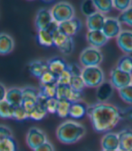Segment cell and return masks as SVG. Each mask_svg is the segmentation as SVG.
Returning <instances> with one entry per match:
<instances>
[{
  "label": "cell",
  "instance_id": "6",
  "mask_svg": "<svg viewBox=\"0 0 132 151\" xmlns=\"http://www.w3.org/2000/svg\"><path fill=\"white\" fill-rule=\"evenodd\" d=\"M55 46L57 47L62 53L70 54L73 51L74 43L72 36H68L62 33L59 29L52 33Z\"/></svg>",
  "mask_w": 132,
  "mask_h": 151
},
{
  "label": "cell",
  "instance_id": "33",
  "mask_svg": "<svg viewBox=\"0 0 132 151\" xmlns=\"http://www.w3.org/2000/svg\"><path fill=\"white\" fill-rule=\"evenodd\" d=\"M118 94L123 101L128 104H132V83L118 90Z\"/></svg>",
  "mask_w": 132,
  "mask_h": 151
},
{
  "label": "cell",
  "instance_id": "22",
  "mask_svg": "<svg viewBox=\"0 0 132 151\" xmlns=\"http://www.w3.org/2000/svg\"><path fill=\"white\" fill-rule=\"evenodd\" d=\"M15 47L14 39L11 37V35L2 33L0 34V54L1 55H6V54L10 53Z\"/></svg>",
  "mask_w": 132,
  "mask_h": 151
},
{
  "label": "cell",
  "instance_id": "48",
  "mask_svg": "<svg viewBox=\"0 0 132 151\" xmlns=\"http://www.w3.org/2000/svg\"><path fill=\"white\" fill-rule=\"evenodd\" d=\"M118 151H121V150H118Z\"/></svg>",
  "mask_w": 132,
  "mask_h": 151
},
{
  "label": "cell",
  "instance_id": "39",
  "mask_svg": "<svg viewBox=\"0 0 132 151\" xmlns=\"http://www.w3.org/2000/svg\"><path fill=\"white\" fill-rule=\"evenodd\" d=\"M58 99L57 98H51L47 99L45 103V109L48 113L56 114L57 112V107H58Z\"/></svg>",
  "mask_w": 132,
  "mask_h": 151
},
{
  "label": "cell",
  "instance_id": "41",
  "mask_svg": "<svg viewBox=\"0 0 132 151\" xmlns=\"http://www.w3.org/2000/svg\"><path fill=\"white\" fill-rule=\"evenodd\" d=\"M82 99H83V93H82V91H75V90L72 89L68 101L71 103H76V102L82 101Z\"/></svg>",
  "mask_w": 132,
  "mask_h": 151
},
{
  "label": "cell",
  "instance_id": "42",
  "mask_svg": "<svg viewBox=\"0 0 132 151\" xmlns=\"http://www.w3.org/2000/svg\"><path fill=\"white\" fill-rule=\"evenodd\" d=\"M67 70L71 73L72 76H82V69L77 63H69Z\"/></svg>",
  "mask_w": 132,
  "mask_h": 151
},
{
  "label": "cell",
  "instance_id": "31",
  "mask_svg": "<svg viewBox=\"0 0 132 151\" xmlns=\"http://www.w3.org/2000/svg\"><path fill=\"white\" fill-rule=\"evenodd\" d=\"M72 87L70 85H61L57 84L56 98L58 100H69L70 94L72 92Z\"/></svg>",
  "mask_w": 132,
  "mask_h": 151
},
{
  "label": "cell",
  "instance_id": "37",
  "mask_svg": "<svg viewBox=\"0 0 132 151\" xmlns=\"http://www.w3.org/2000/svg\"><path fill=\"white\" fill-rule=\"evenodd\" d=\"M13 119L19 120V121L25 120V119H29V114H28L27 111H25L23 106H20V107L15 108V111H14V116H13Z\"/></svg>",
  "mask_w": 132,
  "mask_h": 151
},
{
  "label": "cell",
  "instance_id": "44",
  "mask_svg": "<svg viewBox=\"0 0 132 151\" xmlns=\"http://www.w3.org/2000/svg\"><path fill=\"white\" fill-rule=\"evenodd\" d=\"M121 119H124L132 122V106L126 108L124 109H121Z\"/></svg>",
  "mask_w": 132,
  "mask_h": 151
},
{
  "label": "cell",
  "instance_id": "9",
  "mask_svg": "<svg viewBox=\"0 0 132 151\" xmlns=\"http://www.w3.org/2000/svg\"><path fill=\"white\" fill-rule=\"evenodd\" d=\"M23 91V104L22 106L30 115L33 109L34 108L35 104L37 103L39 91L34 87L26 86L22 89Z\"/></svg>",
  "mask_w": 132,
  "mask_h": 151
},
{
  "label": "cell",
  "instance_id": "26",
  "mask_svg": "<svg viewBox=\"0 0 132 151\" xmlns=\"http://www.w3.org/2000/svg\"><path fill=\"white\" fill-rule=\"evenodd\" d=\"M15 111V107L12 106L6 100L0 101V118L13 119Z\"/></svg>",
  "mask_w": 132,
  "mask_h": 151
},
{
  "label": "cell",
  "instance_id": "23",
  "mask_svg": "<svg viewBox=\"0 0 132 151\" xmlns=\"http://www.w3.org/2000/svg\"><path fill=\"white\" fill-rule=\"evenodd\" d=\"M87 111H88V106L82 101L72 103L71 108H70L69 116L76 119H82L87 114Z\"/></svg>",
  "mask_w": 132,
  "mask_h": 151
},
{
  "label": "cell",
  "instance_id": "8",
  "mask_svg": "<svg viewBox=\"0 0 132 151\" xmlns=\"http://www.w3.org/2000/svg\"><path fill=\"white\" fill-rule=\"evenodd\" d=\"M110 83L114 88L121 90L132 83V74L122 72L115 67L110 72Z\"/></svg>",
  "mask_w": 132,
  "mask_h": 151
},
{
  "label": "cell",
  "instance_id": "46",
  "mask_svg": "<svg viewBox=\"0 0 132 151\" xmlns=\"http://www.w3.org/2000/svg\"><path fill=\"white\" fill-rule=\"evenodd\" d=\"M6 91H7V90H6V86L3 83H1V82H0V101L6 100Z\"/></svg>",
  "mask_w": 132,
  "mask_h": 151
},
{
  "label": "cell",
  "instance_id": "3",
  "mask_svg": "<svg viewBox=\"0 0 132 151\" xmlns=\"http://www.w3.org/2000/svg\"><path fill=\"white\" fill-rule=\"evenodd\" d=\"M82 77L87 87L98 88L105 81V74L99 66L85 67L82 69Z\"/></svg>",
  "mask_w": 132,
  "mask_h": 151
},
{
  "label": "cell",
  "instance_id": "30",
  "mask_svg": "<svg viewBox=\"0 0 132 151\" xmlns=\"http://www.w3.org/2000/svg\"><path fill=\"white\" fill-rule=\"evenodd\" d=\"M18 147L14 137L6 139L0 142V151H17Z\"/></svg>",
  "mask_w": 132,
  "mask_h": 151
},
{
  "label": "cell",
  "instance_id": "36",
  "mask_svg": "<svg viewBox=\"0 0 132 151\" xmlns=\"http://www.w3.org/2000/svg\"><path fill=\"white\" fill-rule=\"evenodd\" d=\"M41 84L48 85V84H57V77L52 74L51 72H46L43 76L40 78Z\"/></svg>",
  "mask_w": 132,
  "mask_h": 151
},
{
  "label": "cell",
  "instance_id": "11",
  "mask_svg": "<svg viewBox=\"0 0 132 151\" xmlns=\"http://www.w3.org/2000/svg\"><path fill=\"white\" fill-rule=\"evenodd\" d=\"M52 22H54V19L52 17L51 10L42 8L37 12L35 17V26L38 31L47 29Z\"/></svg>",
  "mask_w": 132,
  "mask_h": 151
},
{
  "label": "cell",
  "instance_id": "13",
  "mask_svg": "<svg viewBox=\"0 0 132 151\" xmlns=\"http://www.w3.org/2000/svg\"><path fill=\"white\" fill-rule=\"evenodd\" d=\"M117 45L123 52L128 55L132 54V31L122 30L117 37Z\"/></svg>",
  "mask_w": 132,
  "mask_h": 151
},
{
  "label": "cell",
  "instance_id": "45",
  "mask_svg": "<svg viewBox=\"0 0 132 151\" xmlns=\"http://www.w3.org/2000/svg\"><path fill=\"white\" fill-rule=\"evenodd\" d=\"M34 151H55V147L52 146V144L51 142L47 141L46 143H44V145L37 147Z\"/></svg>",
  "mask_w": 132,
  "mask_h": 151
},
{
  "label": "cell",
  "instance_id": "38",
  "mask_svg": "<svg viewBox=\"0 0 132 151\" xmlns=\"http://www.w3.org/2000/svg\"><path fill=\"white\" fill-rule=\"evenodd\" d=\"M131 6H132V1H130V0H115V1H113L114 8L121 11V13L126 11Z\"/></svg>",
  "mask_w": 132,
  "mask_h": 151
},
{
  "label": "cell",
  "instance_id": "7",
  "mask_svg": "<svg viewBox=\"0 0 132 151\" xmlns=\"http://www.w3.org/2000/svg\"><path fill=\"white\" fill-rule=\"evenodd\" d=\"M46 142L47 137L45 133L38 128H31L26 134V144L33 150L36 149Z\"/></svg>",
  "mask_w": 132,
  "mask_h": 151
},
{
  "label": "cell",
  "instance_id": "17",
  "mask_svg": "<svg viewBox=\"0 0 132 151\" xmlns=\"http://www.w3.org/2000/svg\"><path fill=\"white\" fill-rule=\"evenodd\" d=\"M114 87L110 83V81H104L102 84H100L96 91V97L97 100L101 102L105 103V101H109L113 95Z\"/></svg>",
  "mask_w": 132,
  "mask_h": 151
},
{
  "label": "cell",
  "instance_id": "14",
  "mask_svg": "<svg viewBox=\"0 0 132 151\" xmlns=\"http://www.w3.org/2000/svg\"><path fill=\"white\" fill-rule=\"evenodd\" d=\"M86 39L91 47L98 49L104 46L109 41V38L104 35L102 31H88Z\"/></svg>",
  "mask_w": 132,
  "mask_h": 151
},
{
  "label": "cell",
  "instance_id": "35",
  "mask_svg": "<svg viewBox=\"0 0 132 151\" xmlns=\"http://www.w3.org/2000/svg\"><path fill=\"white\" fill-rule=\"evenodd\" d=\"M118 20L121 24H125L132 27V6L126 11L122 12L118 17Z\"/></svg>",
  "mask_w": 132,
  "mask_h": 151
},
{
  "label": "cell",
  "instance_id": "10",
  "mask_svg": "<svg viewBox=\"0 0 132 151\" xmlns=\"http://www.w3.org/2000/svg\"><path fill=\"white\" fill-rule=\"evenodd\" d=\"M101 31L109 39L115 38V37L117 38L118 36V35L122 32L121 24L118 20V18L106 17V20H105L103 28Z\"/></svg>",
  "mask_w": 132,
  "mask_h": 151
},
{
  "label": "cell",
  "instance_id": "15",
  "mask_svg": "<svg viewBox=\"0 0 132 151\" xmlns=\"http://www.w3.org/2000/svg\"><path fill=\"white\" fill-rule=\"evenodd\" d=\"M101 147L103 150H111V151H118L120 148V140L117 133L109 132L105 134L100 141Z\"/></svg>",
  "mask_w": 132,
  "mask_h": 151
},
{
  "label": "cell",
  "instance_id": "29",
  "mask_svg": "<svg viewBox=\"0 0 132 151\" xmlns=\"http://www.w3.org/2000/svg\"><path fill=\"white\" fill-rule=\"evenodd\" d=\"M94 5L96 6V9L98 12L101 13V14H108L110 13L113 6V1L111 0H104V1H100V0H95L94 1Z\"/></svg>",
  "mask_w": 132,
  "mask_h": 151
},
{
  "label": "cell",
  "instance_id": "18",
  "mask_svg": "<svg viewBox=\"0 0 132 151\" xmlns=\"http://www.w3.org/2000/svg\"><path fill=\"white\" fill-rule=\"evenodd\" d=\"M121 151H132V129H124L118 133Z\"/></svg>",
  "mask_w": 132,
  "mask_h": 151
},
{
  "label": "cell",
  "instance_id": "16",
  "mask_svg": "<svg viewBox=\"0 0 132 151\" xmlns=\"http://www.w3.org/2000/svg\"><path fill=\"white\" fill-rule=\"evenodd\" d=\"M105 20H106V17L100 12L88 17L86 19V24L89 31H101Z\"/></svg>",
  "mask_w": 132,
  "mask_h": 151
},
{
  "label": "cell",
  "instance_id": "43",
  "mask_svg": "<svg viewBox=\"0 0 132 151\" xmlns=\"http://www.w3.org/2000/svg\"><path fill=\"white\" fill-rule=\"evenodd\" d=\"M11 137H13L12 130L6 126L0 125V142L5 140L6 139L11 138Z\"/></svg>",
  "mask_w": 132,
  "mask_h": 151
},
{
  "label": "cell",
  "instance_id": "25",
  "mask_svg": "<svg viewBox=\"0 0 132 151\" xmlns=\"http://www.w3.org/2000/svg\"><path fill=\"white\" fill-rule=\"evenodd\" d=\"M117 68L122 72L132 74V56L128 54L122 56L117 63Z\"/></svg>",
  "mask_w": 132,
  "mask_h": 151
},
{
  "label": "cell",
  "instance_id": "24",
  "mask_svg": "<svg viewBox=\"0 0 132 151\" xmlns=\"http://www.w3.org/2000/svg\"><path fill=\"white\" fill-rule=\"evenodd\" d=\"M37 41H38L39 45H42V46H45V47L55 46L52 34L50 31H48L47 29H45V30H39L38 31Z\"/></svg>",
  "mask_w": 132,
  "mask_h": 151
},
{
  "label": "cell",
  "instance_id": "4",
  "mask_svg": "<svg viewBox=\"0 0 132 151\" xmlns=\"http://www.w3.org/2000/svg\"><path fill=\"white\" fill-rule=\"evenodd\" d=\"M52 17L54 21L58 24L68 21L74 17V8L67 2H59L55 4L51 9Z\"/></svg>",
  "mask_w": 132,
  "mask_h": 151
},
{
  "label": "cell",
  "instance_id": "1",
  "mask_svg": "<svg viewBox=\"0 0 132 151\" xmlns=\"http://www.w3.org/2000/svg\"><path fill=\"white\" fill-rule=\"evenodd\" d=\"M87 114L97 132H108L121 119V109L110 103H96L88 107Z\"/></svg>",
  "mask_w": 132,
  "mask_h": 151
},
{
  "label": "cell",
  "instance_id": "2",
  "mask_svg": "<svg viewBox=\"0 0 132 151\" xmlns=\"http://www.w3.org/2000/svg\"><path fill=\"white\" fill-rule=\"evenodd\" d=\"M86 133L85 127L74 120H66L56 129V137L63 144H73L80 140Z\"/></svg>",
  "mask_w": 132,
  "mask_h": 151
},
{
  "label": "cell",
  "instance_id": "32",
  "mask_svg": "<svg viewBox=\"0 0 132 151\" xmlns=\"http://www.w3.org/2000/svg\"><path fill=\"white\" fill-rule=\"evenodd\" d=\"M81 10L83 15L87 17L98 12L94 5V1H90V0H87V1H83L82 3Z\"/></svg>",
  "mask_w": 132,
  "mask_h": 151
},
{
  "label": "cell",
  "instance_id": "21",
  "mask_svg": "<svg viewBox=\"0 0 132 151\" xmlns=\"http://www.w3.org/2000/svg\"><path fill=\"white\" fill-rule=\"evenodd\" d=\"M28 70L33 76L39 79L43 76V74H44L46 72L49 71L47 62L42 60H36L28 64Z\"/></svg>",
  "mask_w": 132,
  "mask_h": 151
},
{
  "label": "cell",
  "instance_id": "19",
  "mask_svg": "<svg viewBox=\"0 0 132 151\" xmlns=\"http://www.w3.org/2000/svg\"><path fill=\"white\" fill-rule=\"evenodd\" d=\"M47 64L49 72L55 74L56 77H58L65 70H67L68 66V63H66V62L61 57H54L50 59L47 61Z\"/></svg>",
  "mask_w": 132,
  "mask_h": 151
},
{
  "label": "cell",
  "instance_id": "5",
  "mask_svg": "<svg viewBox=\"0 0 132 151\" xmlns=\"http://www.w3.org/2000/svg\"><path fill=\"white\" fill-rule=\"evenodd\" d=\"M103 61V54L101 51L94 47L85 48L80 55V63L85 67H93L99 66Z\"/></svg>",
  "mask_w": 132,
  "mask_h": 151
},
{
  "label": "cell",
  "instance_id": "40",
  "mask_svg": "<svg viewBox=\"0 0 132 151\" xmlns=\"http://www.w3.org/2000/svg\"><path fill=\"white\" fill-rule=\"evenodd\" d=\"M72 74L68 70H65L57 77V84L61 85H70Z\"/></svg>",
  "mask_w": 132,
  "mask_h": 151
},
{
  "label": "cell",
  "instance_id": "12",
  "mask_svg": "<svg viewBox=\"0 0 132 151\" xmlns=\"http://www.w3.org/2000/svg\"><path fill=\"white\" fill-rule=\"evenodd\" d=\"M82 26V24L81 20L77 17H73L68 21L59 24V30L64 35L72 37V35H76L79 30H81Z\"/></svg>",
  "mask_w": 132,
  "mask_h": 151
},
{
  "label": "cell",
  "instance_id": "27",
  "mask_svg": "<svg viewBox=\"0 0 132 151\" xmlns=\"http://www.w3.org/2000/svg\"><path fill=\"white\" fill-rule=\"evenodd\" d=\"M56 90H57V84H41L39 93L43 95L46 99L51 98H56Z\"/></svg>",
  "mask_w": 132,
  "mask_h": 151
},
{
  "label": "cell",
  "instance_id": "28",
  "mask_svg": "<svg viewBox=\"0 0 132 151\" xmlns=\"http://www.w3.org/2000/svg\"><path fill=\"white\" fill-rule=\"evenodd\" d=\"M58 107L56 114L61 118H66L69 116L70 108L72 103L67 100H58Z\"/></svg>",
  "mask_w": 132,
  "mask_h": 151
},
{
  "label": "cell",
  "instance_id": "47",
  "mask_svg": "<svg viewBox=\"0 0 132 151\" xmlns=\"http://www.w3.org/2000/svg\"><path fill=\"white\" fill-rule=\"evenodd\" d=\"M101 151H111V150H103V149H102Z\"/></svg>",
  "mask_w": 132,
  "mask_h": 151
},
{
  "label": "cell",
  "instance_id": "20",
  "mask_svg": "<svg viewBox=\"0 0 132 151\" xmlns=\"http://www.w3.org/2000/svg\"><path fill=\"white\" fill-rule=\"evenodd\" d=\"M6 101L15 108L20 107L23 104V91L20 88H10L6 91Z\"/></svg>",
  "mask_w": 132,
  "mask_h": 151
},
{
  "label": "cell",
  "instance_id": "34",
  "mask_svg": "<svg viewBox=\"0 0 132 151\" xmlns=\"http://www.w3.org/2000/svg\"><path fill=\"white\" fill-rule=\"evenodd\" d=\"M70 86L72 87V89L78 91H82L84 88L86 87L82 76H72Z\"/></svg>",
  "mask_w": 132,
  "mask_h": 151
}]
</instances>
